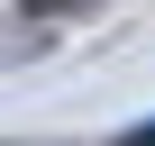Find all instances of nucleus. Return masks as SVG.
<instances>
[{
	"label": "nucleus",
	"instance_id": "f257e3e1",
	"mask_svg": "<svg viewBox=\"0 0 155 146\" xmlns=\"http://www.w3.org/2000/svg\"><path fill=\"white\" fill-rule=\"evenodd\" d=\"M101 0H18V18H37V28H55V18H91Z\"/></svg>",
	"mask_w": 155,
	"mask_h": 146
},
{
	"label": "nucleus",
	"instance_id": "f03ea898",
	"mask_svg": "<svg viewBox=\"0 0 155 146\" xmlns=\"http://www.w3.org/2000/svg\"><path fill=\"white\" fill-rule=\"evenodd\" d=\"M128 146H155V119H137V128H128Z\"/></svg>",
	"mask_w": 155,
	"mask_h": 146
}]
</instances>
